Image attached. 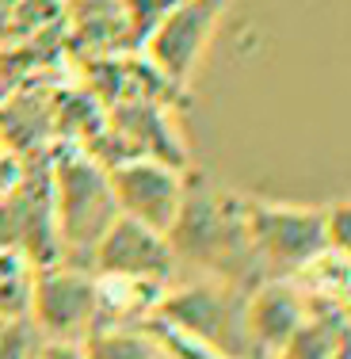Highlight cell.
<instances>
[{"label":"cell","mask_w":351,"mask_h":359,"mask_svg":"<svg viewBox=\"0 0 351 359\" xmlns=\"http://www.w3.org/2000/svg\"><path fill=\"white\" fill-rule=\"evenodd\" d=\"M165 237L176 252V264L184 260L241 290H252L263 279V264L248 237L245 195L214 184L202 172L184 176V199Z\"/></svg>","instance_id":"1"},{"label":"cell","mask_w":351,"mask_h":359,"mask_svg":"<svg viewBox=\"0 0 351 359\" xmlns=\"http://www.w3.org/2000/svg\"><path fill=\"white\" fill-rule=\"evenodd\" d=\"M50 191H54L57 260L92 271V249L118 215L107 168L96 157H88L76 142H69L54 153Z\"/></svg>","instance_id":"2"},{"label":"cell","mask_w":351,"mask_h":359,"mask_svg":"<svg viewBox=\"0 0 351 359\" xmlns=\"http://www.w3.org/2000/svg\"><path fill=\"white\" fill-rule=\"evenodd\" d=\"M245 294L248 290L207 276L202 283L165 290L157 302V318L202 337L218 348V355H260L245 329Z\"/></svg>","instance_id":"3"},{"label":"cell","mask_w":351,"mask_h":359,"mask_svg":"<svg viewBox=\"0 0 351 359\" xmlns=\"http://www.w3.org/2000/svg\"><path fill=\"white\" fill-rule=\"evenodd\" d=\"M245 218L252 249L263 264V276H294L302 264L329 249L324 237V207H294V203L248 199Z\"/></svg>","instance_id":"4"},{"label":"cell","mask_w":351,"mask_h":359,"mask_svg":"<svg viewBox=\"0 0 351 359\" xmlns=\"http://www.w3.org/2000/svg\"><path fill=\"white\" fill-rule=\"evenodd\" d=\"M27 318L39 325L42 340L73 344L84 352V337L92 332V318H96V271L65 260L35 268Z\"/></svg>","instance_id":"5"},{"label":"cell","mask_w":351,"mask_h":359,"mask_svg":"<svg viewBox=\"0 0 351 359\" xmlns=\"http://www.w3.org/2000/svg\"><path fill=\"white\" fill-rule=\"evenodd\" d=\"M0 245L23 252L35 268L57 260L50 168H42L39 176H31L27 168H23L20 184L0 195Z\"/></svg>","instance_id":"6"},{"label":"cell","mask_w":351,"mask_h":359,"mask_svg":"<svg viewBox=\"0 0 351 359\" xmlns=\"http://www.w3.org/2000/svg\"><path fill=\"white\" fill-rule=\"evenodd\" d=\"M107 184L118 215H130L168 233L179 199H184V168L165 165L157 157H126L107 168Z\"/></svg>","instance_id":"7"},{"label":"cell","mask_w":351,"mask_h":359,"mask_svg":"<svg viewBox=\"0 0 351 359\" xmlns=\"http://www.w3.org/2000/svg\"><path fill=\"white\" fill-rule=\"evenodd\" d=\"M92 271L99 276H142L168 283L176 271V252L160 229L130 215H115L104 237L92 249Z\"/></svg>","instance_id":"8"},{"label":"cell","mask_w":351,"mask_h":359,"mask_svg":"<svg viewBox=\"0 0 351 359\" xmlns=\"http://www.w3.org/2000/svg\"><path fill=\"white\" fill-rule=\"evenodd\" d=\"M221 8L226 0H187L160 20V27L149 39V62L168 84L184 88L191 81V69L199 65L202 46L218 27Z\"/></svg>","instance_id":"9"},{"label":"cell","mask_w":351,"mask_h":359,"mask_svg":"<svg viewBox=\"0 0 351 359\" xmlns=\"http://www.w3.org/2000/svg\"><path fill=\"white\" fill-rule=\"evenodd\" d=\"M107 126L118 134V142L126 145L130 157H157L176 168L187 165V149L179 142V130L160 100L153 96L118 100V104H111Z\"/></svg>","instance_id":"10"},{"label":"cell","mask_w":351,"mask_h":359,"mask_svg":"<svg viewBox=\"0 0 351 359\" xmlns=\"http://www.w3.org/2000/svg\"><path fill=\"white\" fill-rule=\"evenodd\" d=\"M305 318V298L287 276H263L245 294V329L260 355L282 352L290 332Z\"/></svg>","instance_id":"11"},{"label":"cell","mask_w":351,"mask_h":359,"mask_svg":"<svg viewBox=\"0 0 351 359\" xmlns=\"http://www.w3.org/2000/svg\"><path fill=\"white\" fill-rule=\"evenodd\" d=\"M168 283L142 276H99L96 271V318L92 332L111 325H142L149 313H157V302Z\"/></svg>","instance_id":"12"},{"label":"cell","mask_w":351,"mask_h":359,"mask_svg":"<svg viewBox=\"0 0 351 359\" xmlns=\"http://www.w3.org/2000/svg\"><path fill=\"white\" fill-rule=\"evenodd\" d=\"M84 355L92 359H165L157 337L142 325H111L84 337Z\"/></svg>","instance_id":"13"},{"label":"cell","mask_w":351,"mask_h":359,"mask_svg":"<svg viewBox=\"0 0 351 359\" xmlns=\"http://www.w3.org/2000/svg\"><path fill=\"white\" fill-rule=\"evenodd\" d=\"M31 283H35V264L23 252L0 245V318H20V313H27Z\"/></svg>","instance_id":"14"},{"label":"cell","mask_w":351,"mask_h":359,"mask_svg":"<svg viewBox=\"0 0 351 359\" xmlns=\"http://www.w3.org/2000/svg\"><path fill=\"white\" fill-rule=\"evenodd\" d=\"M42 352V332L39 325L20 313V318H0V359H27Z\"/></svg>","instance_id":"15"},{"label":"cell","mask_w":351,"mask_h":359,"mask_svg":"<svg viewBox=\"0 0 351 359\" xmlns=\"http://www.w3.org/2000/svg\"><path fill=\"white\" fill-rule=\"evenodd\" d=\"M324 237H329V249L347 252V203H329L324 207Z\"/></svg>","instance_id":"16"}]
</instances>
